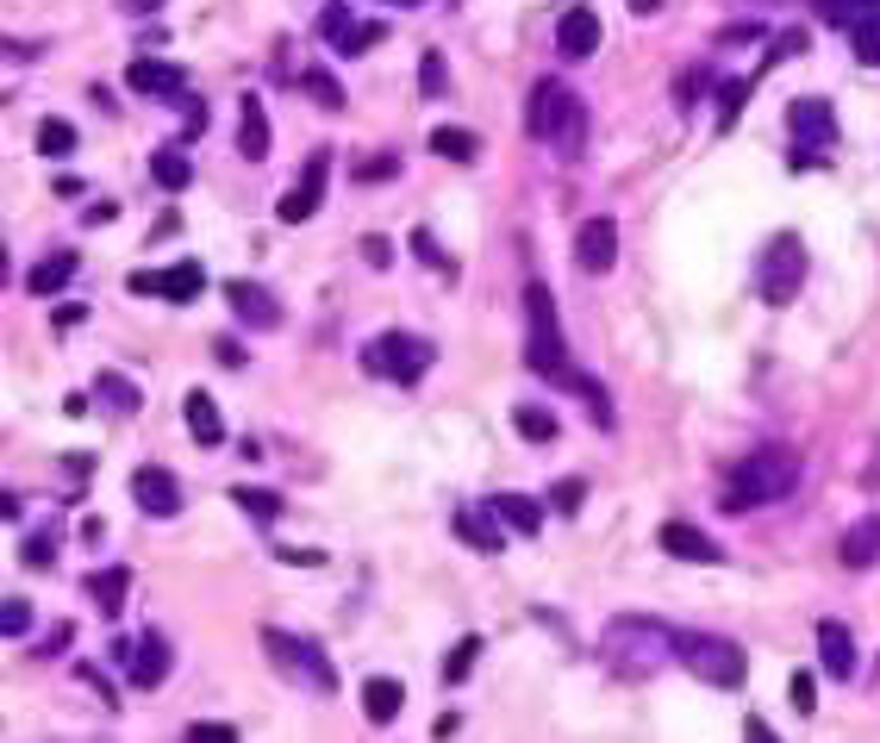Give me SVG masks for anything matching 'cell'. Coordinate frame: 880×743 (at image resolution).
Here are the masks:
<instances>
[{"instance_id": "cell-1", "label": "cell", "mask_w": 880, "mask_h": 743, "mask_svg": "<svg viewBox=\"0 0 880 743\" xmlns=\"http://www.w3.org/2000/svg\"><path fill=\"white\" fill-rule=\"evenodd\" d=\"M525 362H531L543 382L556 387H574L581 401L594 406V425H613V401H606V387L594 382V375H581L569 362V343H562V325H556V301H550V287L543 282H525Z\"/></svg>"}, {"instance_id": "cell-2", "label": "cell", "mask_w": 880, "mask_h": 743, "mask_svg": "<svg viewBox=\"0 0 880 743\" xmlns=\"http://www.w3.org/2000/svg\"><path fill=\"white\" fill-rule=\"evenodd\" d=\"M600 663L618 681H650L662 663H681V631L662 619H644V612H618L600 631Z\"/></svg>"}, {"instance_id": "cell-3", "label": "cell", "mask_w": 880, "mask_h": 743, "mask_svg": "<svg viewBox=\"0 0 880 743\" xmlns=\"http://www.w3.org/2000/svg\"><path fill=\"white\" fill-rule=\"evenodd\" d=\"M525 125H531V138L537 144H550L562 163H574V156L587 151V107H581V95H574L569 81H556V76H543L531 88Z\"/></svg>"}, {"instance_id": "cell-4", "label": "cell", "mask_w": 880, "mask_h": 743, "mask_svg": "<svg viewBox=\"0 0 880 743\" xmlns=\"http://www.w3.org/2000/svg\"><path fill=\"white\" fill-rule=\"evenodd\" d=\"M793 488H800V450L762 444V450H749V457L730 469L725 513H749V506H762V500H787Z\"/></svg>"}, {"instance_id": "cell-5", "label": "cell", "mask_w": 880, "mask_h": 743, "mask_svg": "<svg viewBox=\"0 0 880 743\" xmlns=\"http://www.w3.org/2000/svg\"><path fill=\"white\" fill-rule=\"evenodd\" d=\"M263 649L268 663H275V675H287L294 687H312V693H338V668H331V656L312 637H294V631H263Z\"/></svg>"}, {"instance_id": "cell-6", "label": "cell", "mask_w": 880, "mask_h": 743, "mask_svg": "<svg viewBox=\"0 0 880 743\" xmlns=\"http://www.w3.org/2000/svg\"><path fill=\"white\" fill-rule=\"evenodd\" d=\"M800 287H805V238L774 231L768 250L756 256V294H762V306H793Z\"/></svg>"}, {"instance_id": "cell-7", "label": "cell", "mask_w": 880, "mask_h": 743, "mask_svg": "<svg viewBox=\"0 0 880 743\" xmlns=\"http://www.w3.org/2000/svg\"><path fill=\"white\" fill-rule=\"evenodd\" d=\"M681 663L706 687H744L749 681V656L730 637H718V631H681Z\"/></svg>"}, {"instance_id": "cell-8", "label": "cell", "mask_w": 880, "mask_h": 743, "mask_svg": "<svg viewBox=\"0 0 880 743\" xmlns=\"http://www.w3.org/2000/svg\"><path fill=\"white\" fill-rule=\"evenodd\" d=\"M363 369H369V375H387V382H400V387H413L425 369H431V343L413 338V331H382V338H369Z\"/></svg>"}, {"instance_id": "cell-9", "label": "cell", "mask_w": 880, "mask_h": 743, "mask_svg": "<svg viewBox=\"0 0 880 743\" xmlns=\"http://www.w3.org/2000/svg\"><path fill=\"white\" fill-rule=\"evenodd\" d=\"M831 20L849 25V51H856V63L861 69H875L880 63V0H843Z\"/></svg>"}, {"instance_id": "cell-10", "label": "cell", "mask_w": 880, "mask_h": 743, "mask_svg": "<svg viewBox=\"0 0 880 743\" xmlns=\"http://www.w3.org/2000/svg\"><path fill=\"white\" fill-rule=\"evenodd\" d=\"M787 132L800 138V151H831V144H837V113H831V100H793V107H787Z\"/></svg>"}, {"instance_id": "cell-11", "label": "cell", "mask_w": 880, "mask_h": 743, "mask_svg": "<svg viewBox=\"0 0 880 743\" xmlns=\"http://www.w3.org/2000/svg\"><path fill=\"white\" fill-rule=\"evenodd\" d=\"M132 500L151 518H175V513H182V481H175L169 469L144 462V469H132Z\"/></svg>"}, {"instance_id": "cell-12", "label": "cell", "mask_w": 880, "mask_h": 743, "mask_svg": "<svg viewBox=\"0 0 880 743\" xmlns=\"http://www.w3.org/2000/svg\"><path fill=\"white\" fill-rule=\"evenodd\" d=\"M613 263H618V226L613 219H587L574 231V269L581 275H606Z\"/></svg>"}, {"instance_id": "cell-13", "label": "cell", "mask_w": 880, "mask_h": 743, "mask_svg": "<svg viewBox=\"0 0 880 743\" xmlns=\"http://www.w3.org/2000/svg\"><path fill=\"white\" fill-rule=\"evenodd\" d=\"M326 175H331V156H307V175H300V188L282 194V226H300V219H312V212L326 207Z\"/></svg>"}, {"instance_id": "cell-14", "label": "cell", "mask_w": 880, "mask_h": 743, "mask_svg": "<svg viewBox=\"0 0 880 743\" xmlns=\"http://www.w3.org/2000/svg\"><path fill=\"white\" fill-rule=\"evenodd\" d=\"M119 656H125L132 687H163V681H169V644H163L156 631H144L138 644H119Z\"/></svg>"}, {"instance_id": "cell-15", "label": "cell", "mask_w": 880, "mask_h": 743, "mask_svg": "<svg viewBox=\"0 0 880 743\" xmlns=\"http://www.w3.org/2000/svg\"><path fill=\"white\" fill-rule=\"evenodd\" d=\"M556 51H562V57H594L600 51V13L594 7H569V13H562V20H556Z\"/></svg>"}, {"instance_id": "cell-16", "label": "cell", "mask_w": 880, "mask_h": 743, "mask_svg": "<svg viewBox=\"0 0 880 743\" xmlns=\"http://www.w3.org/2000/svg\"><path fill=\"white\" fill-rule=\"evenodd\" d=\"M226 301H231V313H238V325H256V331H275V325H282L275 294L256 287V282H226Z\"/></svg>"}, {"instance_id": "cell-17", "label": "cell", "mask_w": 880, "mask_h": 743, "mask_svg": "<svg viewBox=\"0 0 880 743\" xmlns=\"http://www.w3.org/2000/svg\"><path fill=\"white\" fill-rule=\"evenodd\" d=\"M818 663L831 681H856V637H849L843 619H824L818 625Z\"/></svg>"}, {"instance_id": "cell-18", "label": "cell", "mask_w": 880, "mask_h": 743, "mask_svg": "<svg viewBox=\"0 0 880 743\" xmlns=\"http://www.w3.org/2000/svg\"><path fill=\"white\" fill-rule=\"evenodd\" d=\"M656 544H662L669 556H681V562H725V550H718L700 525H688V518H669V525L656 532Z\"/></svg>"}, {"instance_id": "cell-19", "label": "cell", "mask_w": 880, "mask_h": 743, "mask_svg": "<svg viewBox=\"0 0 880 743\" xmlns=\"http://www.w3.org/2000/svg\"><path fill=\"white\" fill-rule=\"evenodd\" d=\"M450 525H457V537L469 544V550H481V556H499V550H506V518H499L494 506H487V513L462 506V513L450 518Z\"/></svg>"}, {"instance_id": "cell-20", "label": "cell", "mask_w": 880, "mask_h": 743, "mask_svg": "<svg viewBox=\"0 0 880 743\" xmlns=\"http://www.w3.org/2000/svg\"><path fill=\"white\" fill-rule=\"evenodd\" d=\"M875 562H880V513H868L843 532V569H875Z\"/></svg>"}, {"instance_id": "cell-21", "label": "cell", "mask_w": 880, "mask_h": 743, "mask_svg": "<svg viewBox=\"0 0 880 743\" xmlns=\"http://www.w3.org/2000/svg\"><path fill=\"white\" fill-rule=\"evenodd\" d=\"M182 419H188V431H194V444H226V419H219V406H212V394L207 387H194L188 401H182Z\"/></svg>"}, {"instance_id": "cell-22", "label": "cell", "mask_w": 880, "mask_h": 743, "mask_svg": "<svg viewBox=\"0 0 880 743\" xmlns=\"http://www.w3.org/2000/svg\"><path fill=\"white\" fill-rule=\"evenodd\" d=\"M125 81H132L138 95H182V69H175V63H151V57H132V69H125Z\"/></svg>"}, {"instance_id": "cell-23", "label": "cell", "mask_w": 880, "mask_h": 743, "mask_svg": "<svg viewBox=\"0 0 880 743\" xmlns=\"http://www.w3.org/2000/svg\"><path fill=\"white\" fill-rule=\"evenodd\" d=\"M76 269H81V263H76V250H57V256H44V263L25 275V287H32L38 301H44V294H63V287L76 282Z\"/></svg>"}, {"instance_id": "cell-24", "label": "cell", "mask_w": 880, "mask_h": 743, "mask_svg": "<svg viewBox=\"0 0 880 743\" xmlns=\"http://www.w3.org/2000/svg\"><path fill=\"white\" fill-rule=\"evenodd\" d=\"M487 506H494V513L506 518L518 537H537V532H543V506H537L531 494H499V500H487Z\"/></svg>"}, {"instance_id": "cell-25", "label": "cell", "mask_w": 880, "mask_h": 743, "mask_svg": "<svg viewBox=\"0 0 880 743\" xmlns=\"http://www.w3.org/2000/svg\"><path fill=\"white\" fill-rule=\"evenodd\" d=\"M238 151H244L250 163H263V156H268V113H263V100H256V95L244 100V125H238Z\"/></svg>"}, {"instance_id": "cell-26", "label": "cell", "mask_w": 880, "mask_h": 743, "mask_svg": "<svg viewBox=\"0 0 880 743\" xmlns=\"http://www.w3.org/2000/svg\"><path fill=\"white\" fill-rule=\"evenodd\" d=\"M400 706H406V687L400 681H387V675H382V681L363 687V712L375 724H394V719H400Z\"/></svg>"}, {"instance_id": "cell-27", "label": "cell", "mask_w": 880, "mask_h": 743, "mask_svg": "<svg viewBox=\"0 0 880 743\" xmlns=\"http://www.w3.org/2000/svg\"><path fill=\"white\" fill-rule=\"evenodd\" d=\"M163 301H175V306H188L194 294H207V269L200 263H175V269H163V287H156Z\"/></svg>"}, {"instance_id": "cell-28", "label": "cell", "mask_w": 880, "mask_h": 743, "mask_svg": "<svg viewBox=\"0 0 880 743\" xmlns=\"http://www.w3.org/2000/svg\"><path fill=\"white\" fill-rule=\"evenodd\" d=\"M88 593L100 600V612L113 619V612H125V593H132V575L125 569H95L88 575Z\"/></svg>"}, {"instance_id": "cell-29", "label": "cell", "mask_w": 880, "mask_h": 743, "mask_svg": "<svg viewBox=\"0 0 880 743\" xmlns=\"http://www.w3.org/2000/svg\"><path fill=\"white\" fill-rule=\"evenodd\" d=\"M151 182H156V188H169V194H182V188L194 182V163L169 144V151H156V156H151Z\"/></svg>"}, {"instance_id": "cell-30", "label": "cell", "mask_w": 880, "mask_h": 743, "mask_svg": "<svg viewBox=\"0 0 880 743\" xmlns=\"http://www.w3.org/2000/svg\"><path fill=\"white\" fill-rule=\"evenodd\" d=\"M95 394L107 406H113V413H138V406H144V394H138V382H125V375H119V369H100L95 375Z\"/></svg>"}, {"instance_id": "cell-31", "label": "cell", "mask_w": 880, "mask_h": 743, "mask_svg": "<svg viewBox=\"0 0 880 743\" xmlns=\"http://www.w3.org/2000/svg\"><path fill=\"white\" fill-rule=\"evenodd\" d=\"M431 151L450 156V163H475L481 138H475V132H462V125H438V132H431Z\"/></svg>"}, {"instance_id": "cell-32", "label": "cell", "mask_w": 880, "mask_h": 743, "mask_svg": "<svg viewBox=\"0 0 880 743\" xmlns=\"http://www.w3.org/2000/svg\"><path fill=\"white\" fill-rule=\"evenodd\" d=\"M231 506H244L256 525H275V518H282V494H268V488H231Z\"/></svg>"}, {"instance_id": "cell-33", "label": "cell", "mask_w": 880, "mask_h": 743, "mask_svg": "<svg viewBox=\"0 0 880 743\" xmlns=\"http://www.w3.org/2000/svg\"><path fill=\"white\" fill-rule=\"evenodd\" d=\"M300 88H307V95L319 100L326 113H344V88L331 81V69H307V76H300Z\"/></svg>"}, {"instance_id": "cell-34", "label": "cell", "mask_w": 880, "mask_h": 743, "mask_svg": "<svg viewBox=\"0 0 880 743\" xmlns=\"http://www.w3.org/2000/svg\"><path fill=\"white\" fill-rule=\"evenodd\" d=\"M76 151V125L69 119H44L38 125V156H69Z\"/></svg>"}, {"instance_id": "cell-35", "label": "cell", "mask_w": 880, "mask_h": 743, "mask_svg": "<svg viewBox=\"0 0 880 743\" xmlns=\"http://www.w3.org/2000/svg\"><path fill=\"white\" fill-rule=\"evenodd\" d=\"M513 425H518V438H531V444H550L556 438V413H543V406H518Z\"/></svg>"}, {"instance_id": "cell-36", "label": "cell", "mask_w": 880, "mask_h": 743, "mask_svg": "<svg viewBox=\"0 0 880 743\" xmlns=\"http://www.w3.org/2000/svg\"><path fill=\"white\" fill-rule=\"evenodd\" d=\"M0 631H7V637H25V631H32V600L7 593V600H0Z\"/></svg>"}, {"instance_id": "cell-37", "label": "cell", "mask_w": 880, "mask_h": 743, "mask_svg": "<svg viewBox=\"0 0 880 743\" xmlns=\"http://www.w3.org/2000/svg\"><path fill=\"white\" fill-rule=\"evenodd\" d=\"M475 656H481V637H462V644L450 649V656H443V681H469Z\"/></svg>"}, {"instance_id": "cell-38", "label": "cell", "mask_w": 880, "mask_h": 743, "mask_svg": "<svg viewBox=\"0 0 880 743\" xmlns=\"http://www.w3.org/2000/svg\"><path fill=\"white\" fill-rule=\"evenodd\" d=\"M382 39H387V25H375V20H369V25H350L344 39H338V51H344V57H363V51H375Z\"/></svg>"}, {"instance_id": "cell-39", "label": "cell", "mask_w": 880, "mask_h": 743, "mask_svg": "<svg viewBox=\"0 0 880 743\" xmlns=\"http://www.w3.org/2000/svg\"><path fill=\"white\" fill-rule=\"evenodd\" d=\"M419 88L431 100L443 95V88H450V69H443V51H425V63H419Z\"/></svg>"}, {"instance_id": "cell-40", "label": "cell", "mask_w": 880, "mask_h": 743, "mask_svg": "<svg viewBox=\"0 0 880 743\" xmlns=\"http://www.w3.org/2000/svg\"><path fill=\"white\" fill-rule=\"evenodd\" d=\"M581 500H587V481H581V476H569V481H556V488H550L556 513H581Z\"/></svg>"}, {"instance_id": "cell-41", "label": "cell", "mask_w": 880, "mask_h": 743, "mask_svg": "<svg viewBox=\"0 0 880 743\" xmlns=\"http://www.w3.org/2000/svg\"><path fill=\"white\" fill-rule=\"evenodd\" d=\"M744 100H749V81H725L718 88V125H730V119L744 113Z\"/></svg>"}, {"instance_id": "cell-42", "label": "cell", "mask_w": 880, "mask_h": 743, "mask_svg": "<svg viewBox=\"0 0 880 743\" xmlns=\"http://www.w3.org/2000/svg\"><path fill=\"white\" fill-rule=\"evenodd\" d=\"M188 737H194V743H231V737H238V724H226V719H194Z\"/></svg>"}, {"instance_id": "cell-43", "label": "cell", "mask_w": 880, "mask_h": 743, "mask_svg": "<svg viewBox=\"0 0 880 743\" xmlns=\"http://www.w3.org/2000/svg\"><path fill=\"white\" fill-rule=\"evenodd\" d=\"M51 550H57V532H32L25 537V569H51Z\"/></svg>"}, {"instance_id": "cell-44", "label": "cell", "mask_w": 880, "mask_h": 743, "mask_svg": "<svg viewBox=\"0 0 880 743\" xmlns=\"http://www.w3.org/2000/svg\"><path fill=\"white\" fill-rule=\"evenodd\" d=\"M400 175V156H369V163H356V182H394Z\"/></svg>"}, {"instance_id": "cell-45", "label": "cell", "mask_w": 880, "mask_h": 743, "mask_svg": "<svg viewBox=\"0 0 880 743\" xmlns=\"http://www.w3.org/2000/svg\"><path fill=\"white\" fill-rule=\"evenodd\" d=\"M800 51H812V39H805V25H793V32L774 39V57H768V63H787V57H800Z\"/></svg>"}, {"instance_id": "cell-46", "label": "cell", "mask_w": 880, "mask_h": 743, "mask_svg": "<svg viewBox=\"0 0 880 743\" xmlns=\"http://www.w3.org/2000/svg\"><path fill=\"white\" fill-rule=\"evenodd\" d=\"M76 675H81V681H88V687H95L100 700H107V712H113V706H119V687H113V681H107V675H100V668H95V663H81V668H76Z\"/></svg>"}, {"instance_id": "cell-47", "label": "cell", "mask_w": 880, "mask_h": 743, "mask_svg": "<svg viewBox=\"0 0 880 743\" xmlns=\"http://www.w3.org/2000/svg\"><path fill=\"white\" fill-rule=\"evenodd\" d=\"M413 250H419L425 263L438 269V275H450V256H443V250H438V244H431V231H413Z\"/></svg>"}, {"instance_id": "cell-48", "label": "cell", "mask_w": 880, "mask_h": 743, "mask_svg": "<svg viewBox=\"0 0 880 743\" xmlns=\"http://www.w3.org/2000/svg\"><path fill=\"white\" fill-rule=\"evenodd\" d=\"M787 687H793V706H800V712H812V706H818V681H812L805 668H800V675H793Z\"/></svg>"}, {"instance_id": "cell-49", "label": "cell", "mask_w": 880, "mask_h": 743, "mask_svg": "<svg viewBox=\"0 0 880 743\" xmlns=\"http://www.w3.org/2000/svg\"><path fill=\"white\" fill-rule=\"evenodd\" d=\"M319 32H326V39L338 44V39L350 32V7H326V20H319Z\"/></svg>"}, {"instance_id": "cell-50", "label": "cell", "mask_w": 880, "mask_h": 743, "mask_svg": "<svg viewBox=\"0 0 880 743\" xmlns=\"http://www.w3.org/2000/svg\"><path fill=\"white\" fill-rule=\"evenodd\" d=\"M363 256H369V269H387L394 263V244L387 238H363Z\"/></svg>"}, {"instance_id": "cell-51", "label": "cell", "mask_w": 880, "mask_h": 743, "mask_svg": "<svg viewBox=\"0 0 880 743\" xmlns=\"http://www.w3.org/2000/svg\"><path fill=\"white\" fill-rule=\"evenodd\" d=\"M69 644H76V625H57V631L38 644V656H57V649H69Z\"/></svg>"}, {"instance_id": "cell-52", "label": "cell", "mask_w": 880, "mask_h": 743, "mask_svg": "<svg viewBox=\"0 0 880 743\" xmlns=\"http://www.w3.org/2000/svg\"><path fill=\"white\" fill-rule=\"evenodd\" d=\"M212 357L226 362V369H244V350H238V338H219V343H212Z\"/></svg>"}, {"instance_id": "cell-53", "label": "cell", "mask_w": 880, "mask_h": 743, "mask_svg": "<svg viewBox=\"0 0 880 743\" xmlns=\"http://www.w3.org/2000/svg\"><path fill=\"white\" fill-rule=\"evenodd\" d=\"M182 107H188V119H182V132H207V107H200V100H182Z\"/></svg>"}, {"instance_id": "cell-54", "label": "cell", "mask_w": 880, "mask_h": 743, "mask_svg": "<svg viewBox=\"0 0 880 743\" xmlns=\"http://www.w3.org/2000/svg\"><path fill=\"white\" fill-rule=\"evenodd\" d=\"M81 219H88V226H113V219H119V207H113V200H95V207L81 212Z\"/></svg>"}, {"instance_id": "cell-55", "label": "cell", "mask_w": 880, "mask_h": 743, "mask_svg": "<svg viewBox=\"0 0 880 743\" xmlns=\"http://www.w3.org/2000/svg\"><path fill=\"white\" fill-rule=\"evenodd\" d=\"M282 562H294V569H319L326 550H282Z\"/></svg>"}, {"instance_id": "cell-56", "label": "cell", "mask_w": 880, "mask_h": 743, "mask_svg": "<svg viewBox=\"0 0 880 743\" xmlns=\"http://www.w3.org/2000/svg\"><path fill=\"white\" fill-rule=\"evenodd\" d=\"M125 287H132V294H156V287H163V275H151V269H138V275H132Z\"/></svg>"}, {"instance_id": "cell-57", "label": "cell", "mask_w": 880, "mask_h": 743, "mask_svg": "<svg viewBox=\"0 0 880 743\" xmlns=\"http://www.w3.org/2000/svg\"><path fill=\"white\" fill-rule=\"evenodd\" d=\"M700 81H706L700 69H693V76H681V88H674V95H681V107H693V95H700Z\"/></svg>"}, {"instance_id": "cell-58", "label": "cell", "mask_w": 880, "mask_h": 743, "mask_svg": "<svg viewBox=\"0 0 880 743\" xmlns=\"http://www.w3.org/2000/svg\"><path fill=\"white\" fill-rule=\"evenodd\" d=\"M119 7H125L132 20H144V13H156V7H163V0H119Z\"/></svg>"}, {"instance_id": "cell-59", "label": "cell", "mask_w": 880, "mask_h": 743, "mask_svg": "<svg viewBox=\"0 0 880 743\" xmlns=\"http://www.w3.org/2000/svg\"><path fill=\"white\" fill-rule=\"evenodd\" d=\"M656 7H662V0H637V13H656Z\"/></svg>"}, {"instance_id": "cell-60", "label": "cell", "mask_w": 880, "mask_h": 743, "mask_svg": "<svg viewBox=\"0 0 880 743\" xmlns=\"http://www.w3.org/2000/svg\"><path fill=\"white\" fill-rule=\"evenodd\" d=\"M818 7H824V20H831V13H837V7H843V0H818Z\"/></svg>"}, {"instance_id": "cell-61", "label": "cell", "mask_w": 880, "mask_h": 743, "mask_svg": "<svg viewBox=\"0 0 880 743\" xmlns=\"http://www.w3.org/2000/svg\"><path fill=\"white\" fill-rule=\"evenodd\" d=\"M394 7H419V0H394Z\"/></svg>"}]
</instances>
